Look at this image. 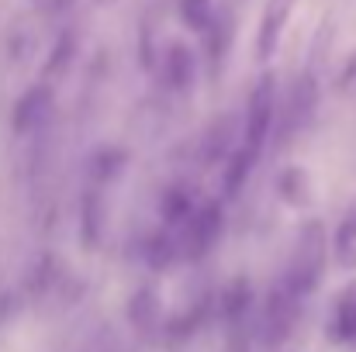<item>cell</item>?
Listing matches in <instances>:
<instances>
[{"label":"cell","mask_w":356,"mask_h":352,"mask_svg":"<svg viewBox=\"0 0 356 352\" xmlns=\"http://www.w3.org/2000/svg\"><path fill=\"white\" fill-rule=\"evenodd\" d=\"M343 221H350V225H353V232H356V201L350 204V211H346V218H343Z\"/></svg>","instance_id":"obj_24"},{"label":"cell","mask_w":356,"mask_h":352,"mask_svg":"<svg viewBox=\"0 0 356 352\" xmlns=\"http://www.w3.org/2000/svg\"><path fill=\"white\" fill-rule=\"evenodd\" d=\"M76 49H80L76 31H73V28H70V31H63V35L56 38V45H52L49 59H45V80H52V76L66 73V69H70V62H73V56H76Z\"/></svg>","instance_id":"obj_19"},{"label":"cell","mask_w":356,"mask_h":352,"mask_svg":"<svg viewBox=\"0 0 356 352\" xmlns=\"http://www.w3.org/2000/svg\"><path fill=\"white\" fill-rule=\"evenodd\" d=\"M222 228H225V211H222V201L211 197V201H201L197 211L191 215V221L180 228V255L184 259H201L215 249V242L222 238Z\"/></svg>","instance_id":"obj_5"},{"label":"cell","mask_w":356,"mask_h":352,"mask_svg":"<svg viewBox=\"0 0 356 352\" xmlns=\"http://www.w3.org/2000/svg\"><path fill=\"white\" fill-rule=\"evenodd\" d=\"M301 304H305V297H298V294L287 287L284 276L270 287V294L263 297L259 328H256V332H259V342H263L266 349L284 346V339L294 332V325H298V318H301Z\"/></svg>","instance_id":"obj_3"},{"label":"cell","mask_w":356,"mask_h":352,"mask_svg":"<svg viewBox=\"0 0 356 352\" xmlns=\"http://www.w3.org/2000/svg\"><path fill=\"white\" fill-rule=\"evenodd\" d=\"M277 197H280L287 208H294V211L312 208V201H315L312 176H308L301 166H284V169L277 173Z\"/></svg>","instance_id":"obj_14"},{"label":"cell","mask_w":356,"mask_h":352,"mask_svg":"<svg viewBox=\"0 0 356 352\" xmlns=\"http://www.w3.org/2000/svg\"><path fill=\"white\" fill-rule=\"evenodd\" d=\"M52 115H56V90H52L49 80H42V83L28 87V90L17 97V104H14V111H10V131H14L17 138L38 135V131L52 121Z\"/></svg>","instance_id":"obj_6"},{"label":"cell","mask_w":356,"mask_h":352,"mask_svg":"<svg viewBox=\"0 0 356 352\" xmlns=\"http://www.w3.org/2000/svg\"><path fill=\"white\" fill-rule=\"evenodd\" d=\"M128 321L138 332H149V335L159 332V325H163V297H159V290L152 283H145V287H138L131 294V301H128Z\"/></svg>","instance_id":"obj_12"},{"label":"cell","mask_w":356,"mask_h":352,"mask_svg":"<svg viewBox=\"0 0 356 352\" xmlns=\"http://www.w3.org/2000/svg\"><path fill=\"white\" fill-rule=\"evenodd\" d=\"M298 0H266L263 3V17H259V31H256V56L263 62L273 59L280 38H284V28L291 24V14H294Z\"/></svg>","instance_id":"obj_9"},{"label":"cell","mask_w":356,"mask_h":352,"mask_svg":"<svg viewBox=\"0 0 356 352\" xmlns=\"http://www.w3.org/2000/svg\"><path fill=\"white\" fill-rule=\"evenodd\" d=\"M232 28H229V17H222L218 14V21L211 24V31L204 35V49H208V62H211V69H218L222 66V59H225V49L232 45Z\"/></svg>","instance_id":"obj_20"},{"label":"cell","mask_w":356,"mask_h":352,"mask_svg":"<svg viewBox=\"0 0 356 352\" xmlns=\"http://www.w3.org/2000/svg\"><path fill=\"white\" fill-rule=\"evenodd\" d=\"M332 252H336L339 269L356 273V232L350 221H343V225L336 228V235H332Z\"/></svg>","instance_id":"obj_21"},{"label":"cell","mask_w":356,"mask_h":352,"mask_svg":"<svg viewBox=\"0 0 356 352\" xmlns=\"http://www.w3.org/2000/svg\"><path fill=\"white\" fill-rule=\"evenodd\" d=\"M108 232V190L104 187H83V201H80V242L87 252L101 249Z\"/></svg>","instance_id":"obj_8"},{"label":"cell","mask_w":356,"mask_h":352,"mask_svg":"<svg viewBox=\"0 0 356 352\" xmlns=\"http://www.w3.org/2000/svg\"><path fill=\"white\" fill-rule=\"evenodd\" d=\"M76 0H31V7L35 10H42V14H63V10H70Z\"/></svg>","instance_id":"obj_23"},{"label":"cell","mask_w":356,"mask_h":352,"mask_svg":"<svg viewBox=\"0 0 356 352\" xmlns=\"http://www.w3.org/2000/svg\"><path fill=\"white\" fill-rule=\"evenodd\" d=\"M238 145H242V121H236L232 115H222L201 135V159H204V166L229 162V156Z\"/></svg>","instance_id":"obj_10"},{"label":"cell","mask_w":356,"mask_h":352,"mask_svg":"<svg viewBox=\"0 0 356 352\" xmlns=\"http://www.w3.org/2000/svg\"><path fill=\"white\" fill-rule=\"evenodd\" d=\"M318 111V69L315 66H308L294 83H291V90H287V97H284V108H280V142L284 138H294V135H301L308 124H312V117Z\"/></svg>","instance_id":"obj_4"},{"label":"cell","mask_w":356,"mask_h":352,"mask_svg":"<svg viewBox=\"0 0 356 352\" xmlns=\"http://www.w3.org/2000/svg\"><path fill=\"white\" fill-rule=\"evenodd\" d=\"M97 7H108V3H118V0H94Z\"/></svg>","instance_id":"obj_25"},{"label":"cell","mask_w":356,"mask_h":352,"mask_svg":"<svg viewBox=\"0 0 356 352\" xmlns=\"http://www.w3.org/2000/svg\"><path fill=\"white\" fill-rule=\"evenodd\" d=\"M325 262H329V238H325L322 221L312 218V221H305L298 228V238H294V252H291V262L284 269L287 287L298 297L315 294L322 276H325Z\"/></svg>","instance_id":"obj_1"},{"label":"cell","mask_w":356,"mask_h":352,"mask_svg":"<svg viewBox=\"0 0 356 352\" xmlns=\"http://www.w3.org/2000/svg\"><path fill=\"white\" fill-rule=\"evenodd\" d=\"M252 301H256V294H252V287H249V280L245 276H236L229 287H225V294H222V311H225V318L238 325V321H245L249 315H252Z\"/></svg>","instance_id":"obj_16"},{"label":"cell","mask_w":356,"mask_h":352,"mask_svg":"<svg viewBox=\"0 0 356 352\" xmlns=\"http://www.w3.org/2000/svg\"><path fill=\"white\" fill-rule=\"evenodd\" d=\"M121 169H124V152L115 149V145H104V149H97V152L90 156L87 183H90V187H104V190H108Z\"/></svg>","instance_id":"obj_15"},{"label":"cell","mask_w":356,"mask_h":352,"mask_svg":"<svg viewBox=\"0 0 356 352\" xmlns=\"http://www.w3.org/2000/svg\"><path fill=\"white\" fill-rule=\"evenodd\" d=\"M159 80L170 94H187L197 80V56L187 42H170L159 59Z\"/></svg>","instance_id":"obj_7"},{"label":"cell","mask_w":356,"mask_h":352,"mask_svg":"<svg viewBox=\"0 0 356 352\" xmlns=\"http://www.w3.org/2000/svg\"><path fill=\"white\" fill-rule=\"evenodd\" d=\"M339 90H343V94H356V52L346 59V66H343V73H339Z\"/></svg>","instance_id":"obj_22"},{"label":"cell","mask_w":356,"mask_h":352,"mask_svg":"<svg viewBox=\"0 0 356 352\" xmlns=\"http://www.w3.org/2000/svg\"><path fill=\"white\" fill-rule=\"evenodd\" d=\"M177 14L180 21L197 31V35H208L211 24L218 21V10H215V0H177Z\"/></svg>","instance_id":"obj_18"},{"label":"cell","mask_w":356,"mask_h":352,"mask_svg":"<svg viewBox=\"0 0 356 352\" xmlns=\"http://www.w3.org/2000/svg\"><path fill=\"white\" fill-rule=\"evenodd\" d=\"M277 115H280V94H277V73L266 69L249 97H245V111H242V149L252 152L256 159L263 156L270 135H273V124H277Z\"/></svg>","instance_id":"obj_2"},{"label":"cell","mask_w":356,"mask_h":352,"mask_svg":"<svg viewBox=\"0 0 356 352\" xmlns=\"http://www.w3.org/2000/svg\"><path fill=\"white\" fill-rule=\"evenodd\" d=\"M329 339L343 342V346H356V280H350L332 301Z\"/></svg>","instance_id":"obj_11"},{"label":"cell","mask_w":356,"mask_h":352,"mask_svg":"<svg viewBox=\"0 0 356 352\" xmlns=\"http://www.w3.org/2000/svg\"><path fill=\"white\" fill-rule=\"evenodd\" d=\"M256 162H259V159L238 145L236 152L229 156L225 173H222V197H236L238 190L245 187V180H249V173H252V166H256Z\"/></svg>","instance_id":"obj_17"},{"label":"cell","mask_w":356,"mask_h":352,"mask_svg":"<svg viewBox=\"0 0 356 352\" xmlns=\"http://www.w3.org/2000/svg\"><path fill=\"white\" fill-rule=\"evenodd\" d=\"M197 197H194V190L191 187H184V183H173V187H166L163 190V197H159V218H163V225L166 228H184L187 221H191V215L197 211Z\"/></svg>","instance_id":"obj_13"}]
</instances>
